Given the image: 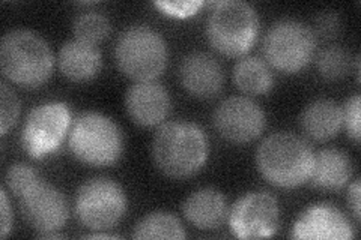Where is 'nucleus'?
<instances>
[{
    "label": "nucleus",
    "mask_w": 361,
    "mask_h": 240,
    "mask_svg": "<svg viewBox=\"0 0 361 240\" xmlns=\"http://www.w3.org/2000/svg\"><path fill=\"white\" fill-rule=\"evenodd\" d=\"M360 194H361V188H360V180H354L351 185H349L348 189V203H349V208L353 210L354 218L357 221H360Z\"/></svg>",
    "instance_id": "nucleus-30"
},
{
    "label": "nucleus",
    "mask_w": 361,
    "mask_h": 240,
    "mask_svg": "<svg viewBox=\"0 0 361 240\" xmlns=\"http://www.w3.org/2000/svg\"><path fill=\"white\" fill-rule=\"evenodd\" d=\"M155 6L171 17L185 18L195 15L203 6V2H197V0H193V2H155Z\"/></svg>",
    "instance_id": "nucleus-27"
},
{
    "label": "nucleus",
    "mask_w": 361,
    "mask_h": 240,
    "mask_svg": "<svg viewBox=\"0 0 361 240\" xmlns=\"http://www.w3.org/2000/svg\"><path fill=\"white\" fill-rule=\"evenodd\" d=\"M316 68L326 80H341L351 70V56L338 45H330L316 56Z\"/></svg>",
    "instance_id": "nucleus-23"
},
{
    "label": "nucleus",
    "mask_w": 361,
    "mask_h": 240,
    "mask_svg": "<svg viewBox=\"0 0 361 240\" xmlns=\"http://www.w3.org/2000/svg\"><path fill=\"white\" fill-rule=\"evenodd\" d=\"M185 220L199 230L211 232L228 220L229 209L224 196L216 188H200L191 192L183 204Z\"/></svg>",
    "instance_id": "nucleus-16"
},
{
    "label": "nucleus",
    "mask_w": 361,
    "mask_h": 240,
    "mask_svg": "<svg viewBox=\"0 0 361 240\" xmlns=\"http://www.w3.org/2000/svg\"><path fill=\"white\" fill-rule=\"evenodd\" d=\"M0 66L11 83L37 89L51 77L54 56L49 42L37 32L14 29L2 38Z\"/></svg>",
    "instance_id": "nucleus-3"
},
{
    "label": "nucleus",
    "mask_w": 361,
    "mask_h": 240,
    "mask_svg": "<svg viewBox=\"0 0 361 240\" xmlns=\"http://www.w3.org/2000/svg\"><path fill=\"white\" fill-rule=\"evenodd\" d=\"M20 116V101L8 83L0 84V131L5 135Z\"/></svg>",
    "instance_id": "nucleus-25"
},
{
    "label": "nucleus",
    "mask_w": 361,
    "mask_h": 240,
    "mask_svg": "<svg viewBox=\"0 0 361 240\" xmlns=\"http://www.w3.org/2000/svg\"><path fill=\"white\" fill-rule=\"evenodd\" d=\"M110 29L111 26L109 18L99 13H92V11L77 15L73 23V32L75 39L92 45L104 41L109 37Z\"/></svg>",
    "instance_id": "nucleus-22"
},
{
    "label": "nucleus",
    "mask_w": 361,
    "mask_h": 240,
    "mask_svg": "<svg viewBox=\"0 0 361 240\" xmlns=\"http://www.w3.org/2000/svg\"><path fill=\"white\" fill-rule=\"evenodd\" d=\"M293 239L346 240L355 237V228L346 215L330 203L313 204L304 210L292 228Z\"/></svg>",
    "instance_id": "nucleus-13"
},
{
    "label": "nucleus",
    "mask_w": 361,
    "mask_h": 240,
    "mask_svg": "<svg viewBox=\"0 0 361 240\" xmlns=\"http://www.w3.org/2000/svg\"><path fill=\"white\" fill-rule=\"evenodd\" d=\"M256 9L243 0H223L208 17L207 37L214 50L229 57H243L253 49L259 35Z\"/></svg>",
    "instance_id": "nucleus-4"
},
{
    "label": "nucleus",
    "mask_w": 361,
    "mask_h": 240,
    "mask_svg": "<svg viewBox=\"0 0 361 240\" xmlns=\"http://www.w3.org/2000/svg\"><path fill=\"white\" fill-rule=\"evenodd\" d=\"M214 128L235 144H245L261 137L267 116L261 106L247 96H231L221 101L212 116Z\"/></svg>",
    "instance_id": "nucleus-12"
},
{
    "label": "nucleus",
    "mask_w": 361,
    "mask_h": 240,
    "mask_svg": "<svg viewBox=\"0 0 361 240\" xmlns=\"http://www.w3.org/2000/svg\"><path fill=\"white\" fill-rule=\"evenodd\" d=\"M167 44L151 26L134 25L123 30L115 45L119 71L134 82H152L167 65Z\"/></svg>",
    "instance_id": "nucleus-6"
},
{
    "label": "nucleus",
    "mask_w": 361,
    "mask_h": 240,
    "mask_svg": "<svg viewBox=\"0 0 361 240\" xmlns=\"http://www.w3.org/2000/svg\"><path fill=\"white\" fill-rule=\"evenodd\" d=\"M0 215H2V227H0V237H6L13 230V209H11L6 191H0Z\"/></svg>",
    "instance_id": "nucleus-29"
},
{
    "label": "nucleus",
    "mask_w": 361,
    "mask_h": 240,
    "mask_svg": "<svg viewBox=\"0 0 361 240\" xmlns=\"http://www.w3.org/2000/svg\"><path fill=\"white\" fill-rule=\"evenodd\" d=\"M127 196L118 182L109 177L90 179L75 196V216L82 225L94 232L116 227L127 213Z\"/></svg>",
    "instance_id": "nucleus-8"
},
{
    "label": "nucleus",
    "mask_w": 361,
    "mask_h": 240,
    "mask_svg": "<svg viewBox=\"0 0 361 240\" xmlns=\"http://www.w3.org/2000/svg\"><path fill=\"white\" fill-rule=\"evenodd\" d=\"M68 146L80 163L107 167L121 159L123 135L115 120L97 111H86L73 122L68 134Z\"/></svg>",
    "instance_id": "nucleus-5"
},
{
    "label": "nucleus",
    "mask_w": 361,
    "mask_h": 240,
    "mask_svg": "<svg viewBox=\"0 0 361 240\" xmlns=\"http://www.w3.org/2000/svg\"><path fill=\"white\" fill-rule=\"evenodd\" d=\"M86 237H89V239H115L118 236L116 234H110V233H99V232H97V233H92V234H87Z\"/></svg>",
    "instance_id": "nucleus-31"
},
{
    "label": "nucleus",
    "mask_w": 361,
    "mask_h": 240,
    "mask_svg": "<svg viewBox=\"0 0 361 240\" xmlns=\"http://www.w3.org/2000/svg\"><path fill=\"white\" fill-rule=\"evenodd\" d=\"M20 200L23 218L35 228L41 237H62L61 228L66 224L70 216V208L63 194L42 179L27 191Z\"/></svg>",
    "instance_id": "nucleus-11"
},
{
    "label": "nucleus",
    "mask_w": 361,
    "mask_h": 240,
    "mask_svg": "<svg viewBox=\"0 0 361 240\" xmlns=\"http://www.w3.org/2000/svg\"><path fill=\"white\" fill-rule=\"evenodd\" d=\"M172 108L171 95L157 82H135L126 94V110L130 119L143 128L163 125Z\"/></svg>",
    "instance_id": "nucleus-14"
},
{
    "label": "nucleus",
    "mask_w": 361,
    "mask_h": 240,
    "mask_svg": "<svg viewBox=\"0 0 361 240\" xmlns=\"http://www.w3.org/2000/svg\"><path fill=\"white\" fill-rule=\"evenodd\" d=\"M314 153L310 144L292 132H276L259 144L256 167L277 188H298L310 180Z\"/></svg>",
    "instance_id": "nucleus-2"
},
{
    "label": "nucleus",
    "mask_w": 361,
    "mask_h": 240,
    "mask_svg": "<svg viewBox=\"0 0 361 240\" xmlns=\"http://www.w3.org/2000/svg\"><path fill=\"white\" fill-rule=\"evenodd\" d=\"M58 66L59 71L71 82H89L98 75L103 66V56L97 45L73 39L65 42L59 50Z\"/></svg>",
    "instance_id": "nucleus-17"
},
{
    "label": "nucleus",
    "mask_w": 361,
    "mask_h": 240,
    "mask_svg": "<svg viewBox=\"0 0 361 240\" xmlns=\"http://www.w3.org/2000/svg\"><path fill=\"white\" fill-rule=\"evenodd\" d=\"M353 176V163L341 149L329 147L314 155L310 180L314 188L322 191H341Z\"/></svg>",
    "instance_id": "nucleus-18"
},
{
    "label": "nucleus",
    "mask_w": 361,
    "mask_h": 240,
    "mask_svg": "<svg viewBox=\"0 0 361 240\" xmlns=\"http://www.w3.org/2000/svg\"><path fill=\"white\" fill-rule=\"evenodd\" d=\"M41 180L38 171L25 163H17L6 170L5 184L13 196L21 198Z\"/></svg>",
    "instance_id": "nucleus-24"
},
{
    "label": "nucleus",
    "mask_w": 361,
    "mask_h": 240,
    "mask_svg": "<svg viewBox=\"0 0 361 240\" xmlns=\"http://www.w3.org/2000/svg\"><path fill=\"white\" fill-rule=\"evenodd\" d=\"M71 130V111L63 102L33 107L21 130V144L33 159L56 152Z\"/></svg>",
    "instance_id": "nucleus-9"
},
{
    "label": "nucleus",
    "mask_w": 361,
    "mask_h": 240,
    "mask_svg": "<svg viewBox=\"0 0 361 240\" xmlns=\"http://www.w3.org/2000/svg\"><path fill=\"white\" fill-rule=\"evenodd\" d=\"M302 132L316 141H329L343 127L342 107L331 99H316L304 108L300 116Z\"/></svg>",
    "instance_id": "nucleus-19"
},
{
    "label": "nucleus",
    "mask_w": 361,
    "mask_h": 240,
    "mask_svg": "<svg viewBox=\"0 0 361 240\" xmlns=\"http://www.w3.org/2000/svg\"><path fill=\"white\" fill-rule=\"evenodd\" d=\"M229 228L238 239H264L277 233L280 206L267 191L247 192L232 206L228 215Z\"/></svg>",
    "instance_id": "nucleus-10"
},
{
    "label": "nucleus",
    "mask_w": 361,
    "mask_h": 240,
    "mask_svg": "<svg viewBox=\"0 0 361 240\" xmlns=\"http://www.w3.org/2000/svg\"><path fill=\"white\" fill-rule=\"evenodd\" d=\"M134 239H185V228L175 215L152 212L134 227Z\"/></svg>",
    "instance_id": "nucleus-21"
},
{
    "label": "nucleus",
    "mask_w": 361,
    "mask_h": 240,
    "mask_svg": "<svg viewBox=\"0 0 361 240\" xmlns=\"http://www.w3.org/2000/svg\"><path fill=\"white\" fill-rule=\"evenodd\" d=\"M179 80L191 96L211 99L221 92L224 72L220 62L212 54L193 51L180 62Z\"/></svg>",
    "instance_id": "nucleus-15"
},
{
    "label": "nucleus",
    "mask_w": 361,
    "mask_h": 240,
    "mask_svg": "<svg viewBox=\"0 0 361 240\" xmlns=\"http://www.w3.org/2000/svg\"><path fill=\"white\" fill-rule=\"evenodd\" d=\"M233 83L243 94L265 95L274 86L271 66L261 57H241L233 68Z\"/></svg>",
    "instance_id": "nucleus-20"
},
{
    "label": "nucleus",
    "mask_w": 361,
    "mask_h": 240,
    "mask_svg": "<svg viewBox=\"0 0 361 240\" xmlns=\"http://www.w3.org/2000/svg\"><path fill=\"white\" fill-rule=\"evenodd\" d=\"M208 156V135L195 122H166L154 135V164L167 177L187 179L197 175Z\"/></svg>",
    "instance_id": "nucleus-1"
},
{
    "label": "nucleus",
    "mask_w": 361,
    "mask_h": 240,
    "mask_svg": "<svg viewBox=\"0 0 361 240\" xmlns=\"http://www.w3.org/2000/svg\"><path fill=\"white\" fill-rule=\"evenodd\" d=\"M360 95H354L346 101L345 107L342 108V114H343V127L355 144L360 143Z\"/></svg>",
    "instance_id": "nucleus-26"
},
{
    "label": "nucleus",
    "mask_w": 361,
    "mask_h": 240,
    "mask_svg": "<svg viewBox=\"0 0 361 240\" xmlns=\"http://www.w3.org/2000/svg\"><path fill=\"white\" fill-rule=\"evenodd\" d=\"M316 27L324 38H333L341 30V18L334 13H322L316 18Z\"/></svg>",
    "instance_id": "nucleus-28"
},
{
    "label": "nucleus",
    "mask_w": 361,
    "mask_h": 240,
    "mask_svg": "<svg viewBox=\"0 0 361 240\" xmlns=\"http://www.w3.org/2000/svg\"><path fill=\"white\" fill-rule=\"evenodd\" d=\"M316 44V33L306 23L285 18L268 29L264 38V56L274 70L297 74L313 61Z\"/></svg>",
    "instance_id": "nucleus-7"
}]
</instances>
